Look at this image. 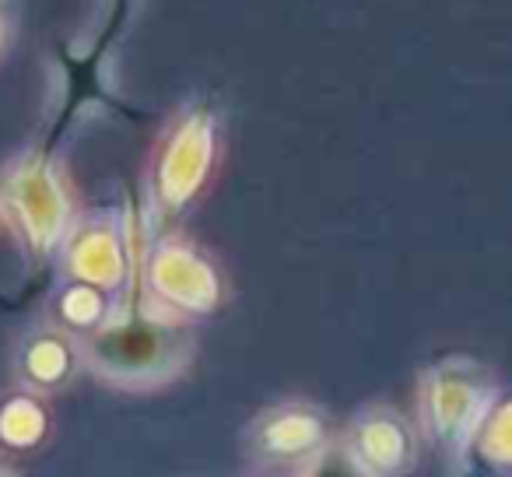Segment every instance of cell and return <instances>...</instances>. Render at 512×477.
Masks as SVG:
<instances>
[{"mask_svg": "<svg viewBox=\"0 0 512 477\" xmlns=\"http://www.w3.org/2000/svg\"><path fill=\"white\" fill-rule=\"evenodd\" d=\"M113 302H116L113 295L102 292V288L67 278V285L53 295V320H57L60 327L71 330V334L85 337V334H92L102 320H106V313L113 309Z\"/></svg>", "mask_w": 512, "mask_h": 477, "instance_id": "cell-12", "label": "cell"}, {"mask_svg": "<svg viewBox=\"0 0 512 477\" xmlns=\"http://www.w3.org/2000/svg\"><path fill=\"white\" fill-rule=\"evenodd\" d=\"M141 246L134 239V221H116L113 214L78 218L60 250V271L71 281H85L102 292L123 295L137 278Z\"/></svg>", "mask_w": 512, "mask_h": 477, "instance_id": "cell-8", "label": "cell"}, {"mask_svg": "<svg viewBox=\"0 0 512 477\" xmlns=\"http://www.w3.org/2000/svg\"><path fill=\"white\" fill-rule=\"evenodd\" d=\"M81 365V337L60 327L57 320L39 323L22 337L15 351V372L25 390L36 393H57L71 383Z\"/></svg>", "mask_w": 512, "mask_h": 477, "instance_id": "cell-10", "label": "cell"}, {"mask_svg": "<svg viewBox=\"0 0 512 477\" xmlns=\"http://www.w3.org/2000/svg\"><path fill=\"white\" fill-rule=\"evenodd\" d=\"M197 355L193 323L158 313L134 285L116 295L106 320L81 337V365L113 390L148 393L176 383Z\"/></svg>", "mask_w": 512, "mask_h": 477, "instance_id": "cell-1", "label": "cell"}, {"mask_svg": "<svg viewBox=\"0 0 512 477\" xmlns=\"http://www.w3.org/2000/svg\"><path fill=\"white\" fill-rule=\"evenodd\" d=\"M221 113L214 99H190L169 116L151 151L144 179V232H169V225L197 200L218 162Z\"/></svg>", "mask_w": 512, "mask_h": 477, "instance_id": "cell-2", "label": "cell"}, {"mask_svg": "<svg viewBox=\"0 0 512 477\" xmlns=\"http://www.w3.org/2000/svg\"><path fill=\"white\" fill-rule=\"evenodd\" d=\"M470 460H477L488 470H498V474H512V397L495 400V407L488 411L474 439Z\"/></svg>", "mask_w": 512, "mask_h": 477, "instance_id": "cell-13", "label": "cell"}, {"mask_svg": "<svg viewBox=\"0 0 512 477\" xmlns=\"http://www.w3.org/2000/svg\"><path fill=\"white\" fill-rule=\"evenodd\" d=\"M334 425L313 400L267 404L242 432V460L264 474H316L334 449Z\"/></svg>", "mask_w": 512, "mask_h": 477, "instance_id": "cell-7", "label": "cell"}, {"mask_svg": "<svg viewBox=\"0 0 512 477\" xmlns=\"http://www.w3.org/2000/svg\"><path fill=\"white\" fill-rule=\"evenodd\" d=\"M498 397L495 372L470 355H446L418 376V428L449 474L470 470L474 439Z\"/></svg>", "mask_w": 512, "mask_h": 477, "instance_id": "cell-3", "label": "cell"}, {"mask_svg": "<svg viewBox=\"0 0 512 477\" xmlns=\"http://www.w3.org/2000/svg\"><path fill=\"white\" fill-rule=\"evenodd\" d=\"M50 432V411L39 400L36 390L11 393L0 400V446L8 449H32Z\"/></svg>", "mask_w": 512, "mask_h": 477, "instance_id": "cell-11", "label": "cell"}, {"mask_svg": "<svg viewBox=\"0 0 512 477\" xmlns=\"http://www.w3.org/2000/svg\"><path fill=\"white\" fill-rule=\"evenodd\" d=\"M137 0H106L102 8V22L95 29V36L88 39L81 50L74 46H60V99L57 113H53L50 127H46L43 141L36 144L43 155H60V144L67 141L74 127L85 120L95 109H106V113H123L134 116V109H127L120 102V95L106 88V71L113 50L120 43V36L127 32L130 15H134Z\"/></svg>", "mask_w": 512, "mask_h": 477, "instance_id": "cell-5", "label": "cell"}, {"mask_svg": "<svg viewBox=\"0 0 512 477\" xmlns=\"http://www.w3.org/2000/svg\"><path fill=\"white\" fill-rule=\"evenodd\" d=\"M0 218L18 235V246L36 271L60 257L74 228V207L53 155L29 148L0 176Z\"/></svg>", "mask_w": 512, "mask_h": 477, "instance_id": "cell-4", "label": "cell"}, {"mask_svg": "<svg viewBox=\"0 0 512 477\" xmlns=\"http://www.w3.org/2000/svg\"><path fill=\"white\" fill-rule=\"evenodd\" d=\"M137 292L158 313L176 320H200L221 306L225 281L214 260L183 235H144L137 257Z\"/></svg>", "mask_w": 512, "mask_h": 477, "instance_id": "cell-6", "label": "cell"}, {"mask_svg": "<svg viewBox=\"0 0 512 477\" xmlns=\"http://www.w3.org/2000/svg\"><path fill=\"white\" fill-rule=\"evenodd\" d=\"M11 18H15V11H11V0H0V53H4V46H8Z\"/></svg>", "mask_w": 512, "mask_h": 477, "instance_id": "cell-14", "label": "cell"}, {"mask_svg": "<svg viewBox=\"0 0 512 477\" xmlns=\"http://www.w3.org/2000/svg\"><path fill=\"white\" fill-rule=\"evenodd\" d=\"M341 449L351 474L397 477L418 463V428L390 404H365L344 425Z\"/></svg>", "mask_w": 512, "mask_h": 477, "instance_id": "cell-9", "label": "cell"}]
</instances>
